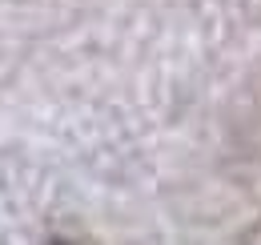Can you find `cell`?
I'll return each mask as SVG.
<instances>
[{
    "instance_id": "1",
    "label": "cell",
    "mask_w": 261,
    "mask_h": 245,
    "mask_svg": "<svg viewBox=\"0 0 261 245\" xmlns=\"http://www.w3.org/2000/svg\"><path fill=\"white\" fill-rule=\"evenodd\" d=\"M48 245H89V241H72V237H53Z\"/></svg>"
}]
</instances>
